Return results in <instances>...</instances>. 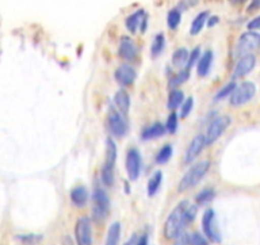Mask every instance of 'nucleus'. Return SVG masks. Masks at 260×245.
Here are the masks:
<instances>
[{
    "instance_id": "obj_1",
    "label": "nucleus",
    "mask_w": 260,
    "mask_h": 245,
    "mask_svg": "<svg viewBox=\"0 0 260 245\" xmlns=\"http://www.w3.org/2000/svg\"><path fill=\"white\" fill-rule=\"evenodd\" d=\"M198 213V206L182 201L175 207L165 221L164 235L166 239L175 240L184 232V229L195 220Z\"/></svg>"
},
{
    "instance_id": "obj_2",
    "label": "nucleus",
    "mask_w": 260,
    "mask_h": 245,
    "mask_svg": "<svg viewBox=\"0 0 260 245\" xmlns=\"http://www.w3.org/2000/svg\"><path fill=\"white\" fill-rule=\"evenodd\" d=\"M209 169H211V162L209 161H201L192 165V166L185 172L182 179L180 180L177 191H179L180 193H182V192H186L187 189L194 188V187L206 176L207 172L209 171Z\"/></svg>"
},
{
    "instance_id": "obj_3",
    "label": "nucleus",
    "mask_w": 260,
    "mask_h": 245,
    "mask_svg": "<svg viewBox=\"0 0 260 245\" xmlns=\"http://www.w3.org/2000/svg\"><path fill=\"white\" fill-rule=\"evenodd\" d=\"M117 159V148L111 138L106 139V159L101 169V180L105 186H114L115 181V164Z\"/></svg>"
},
{
    "instance_id": "obj_4",
    "label": "nucleus",
    "mask_w": 260,
    "mask_h": 245,
    "mask_svg": "<svg viewBox=\"0 0 260 245\" xmlns=\"http://www.w3.org/2000/svg\"><path fill=\"white\" fill-rule=\"evenodd\" d=\"M93 206H92V219L96 222H104L110 209V201L106 192L100 187H96L92 196Z\"/></svg>"
},
{
    "instance_id": "obj_5",
    "label": "nucleus",
    "mask_w": 260,
    "mask_h": 245,
    "mask_svg": "<svg viewBox=\"0 0 260 245\" xmlns=\"http://www.w3.org/2000/svg\"><path fill=\"white\" fill-rule=\"evenodd\" d=\"M230 126H231V117L227 116V115H219V116L214 117L209 122L208 128H207V133L204 134L207 146L213 144L227 131Z\"/></svg>"
},
{
    "instance_id": "obj_6",
    "label": "nucleus",
    "mask_w": 260,
    "mask_h": 245,
    "mask_svg": "<svg viewBox=\"0 0 260 245\" xmlns=\"http://www.w3.org/2000/svg\"><path fill=\"white\" fill-rule=\"evenodd\" d=\"M260 47V35L254 31H247L240 36L236 45V55L244 56V55L251 54V51L257 50Z\"/></svg>"
},
{
    "instance_id": "obj_7",
    "label": "nucleus",
    "mask_w": 260,
    "mask_h": 245,
    "mask_svg": "<svg viewBox=\"0 0 260 245\" xmlns=\"http://www.w3.org/2000/svg\"><path fill=\"white\" fill-rule=\"evenodd\" d=\"M255 92H256V87H255V84L252 82H242L232 92L231 105L232 106H242V105L247 104L255 96Z\"/></svg>"
},
{
    "instance_id": "obj_8",
    "label": "nucleus",
    "mask_w": 260,
    "mask_h": 245,
    "mask_svg": "<svg viewBox=\"0 0 260 245\" xmlns=\"http://www.w3.org/2000/svg\"><path fill=\"white\" fill-rule=\"evenodd\" d=\"M202 227H203V232L207 239L213 242H221V235L216 227V216L212 208L204 212L203 219H202Z\"/></svg>"
},
{
    "instance_id": "obj_9",
    "label": "nucleus",
    "mask_w": 260,
    "mask_h": 245,
    "mask_svg": "<svg viewBox=\"0 0 260 245\" xmlns=\"http://www.w3.org/2000/svg\"><path fill=\"white\" fill-rule=\"evenodd\" d=\"M77 245H92V229L88 217H81L76 224Z\"/></svg>"
},
{
    "instance_id": "obj_10",
    "label": "nucleus",
    "mask_w": 260,
    "mask_h": 245,
    "mask_svg": "<svg viewBox=\"0 0 260 245\" xmlns=\"http://www.w3.org/2000/svg\"><path fill=\"white\" fill-rule=\"evenodd\" d=\"M126 172L130 180H137L141 174V155L137 148H130L126 155Z\"/></svg>"
},
{
    "instance_id": "obj_11",
    "label": "nucleus",
    "mask_w": 260,
    "mask_h": 245,
    "mask_svg": "<svg viewBox=\"0 0 260 245\" xmlns=\"http://www.w3.org/2000/svg\"><path fill=\"white\" fill-rule=\"evenodd\" d=\"M109 129L116 138H121L127 133V124L122 115L117 111H111L109 115Z\"/></svg>"
},
{
    "instance_id": "obj_12",
    "label": "nucleus",
    "mask_w": 260,
    "mask_h": 245,
    "mask_svg": "<svg viewBox=\"0 0 260 245\" xmlns=\"http://www.w3.org/2000/svg\"><path fill=\"white\" fill-rule=\"evenodd\" d=\"M206 146V137L203 134H198L197 137H194V139L190 142L189 147L185 152V164H192L197 160V157L202 154Z\"/></svg>"
},
{
    "instance_id": "obj_13",
    "label": "nucleus",
    "mask_w": 260,
    "mask_h": 245,
    "mask_svg": "<svg viewBox=\"0 0 260 245\" xmlns=\"http://www.w3.org/2000/svg\"><path fill=\"white\" fill-rule=\"evenodd\" d=\"M255 64H256V57L252 54L244 55V56L240 57L236 67H235L234 79L241 78V77H245L246 74H249L255 68Z\"/></svg>"
},
{
    "instance_id": "obj_14",
    "label": "nucleus",
    "mask_w": 260,
    "mask_h": 245,
    "mask_svg": "<svg viewBox=\"0 0 260 245\" xmlns=\"http://www.w3.org/2000/svg\"><path fill=\"white\" fill-rule=\"evenodd\" d=\"M137 46L136 44L133 42V40L130 39V37L124 36L120 41V47H119V56L121 59L127 60V62H132L137 57Z\"/></svg>"
},
{
    "instance_id": "obj_15",
    "label": "nucleus",
    "mask_w": 260,
    "mask_h": 245,
    "mask_svg": "<svg viewBox=\"0 0 260 245\" xmlns=\"http://www.w3.org/2000/svg\"><path fill=\"white\" fill-rule=\"evenodd\" d=\"M137 78V72L134 71V68H132L130 66H121L116 69L115 72V79L119 82L121 86H130L133 84L134 81Z\"/></svg>"
},
{
    "instance_id": "obj_16",
    "label": "nucleus",
    "mask_w": 260,
    "mask_h": 245,
    "mask_svg": "<svg viewBox=\"0 0 260 245\" xmlns=\"http://www.w3.org/2000/svg\"><path fill=\"white\" fill-rule=\"evenodd\" d=\"M144 17H146V12L143 9H138L137 12L130 14L129 17H126V19H125V27H126L127 31L130 34H136L139 27H141V23Z\"/></svg>"
},
{
    "instance_id": "obj_17",
    "label": "nucleus",
    "mask_w": 260,
    "mask_h": 245,
    "mask_svg": "<svg viewBox=\"0 0 260 245\" xmlns=\"http://www.w3.org/2000/svg\"><path fill=\"white\" fill-rule=\"evenodd\" d=\"M71 201L74 206L83 207L88 201V191L86 187L77 186L71 191Z\"/></svg>"
},
{
    "instance_id": "obj_18",
    "label": "nucleus",
    "mask_w": 260,
    "mask_h": 245,
    "mask_svg": "<svg viewBox=\"0 0 260 245\" xmlns=\"http://www.w3.org/2000/svg\"><path fill=\"white\" fill-rule=\"evenodd\" d=\"M212 62H213V52H212L211 50H207L198 60V66H197L198 76L206 77L207 74L209 73L212 67Z\"/></svg>"
},
{
    "instance_id": "obj_19",
    "label": "nucleus",
    "mask_w": 260,
    "mask_h": 245,
    "mask_svg": "<svg viewBox=\"0 0 260 245\" xmlns=\"http://www.w3.org/2000/svg\"><path fill=\"white\" fill-rule=\"evenodd\" d=\"M114 102L116 105L117 110L120 111L121 115H126L129 112L130 109V99H129V95L124 91V89H120L115 94L114 96Z\"/></svg>"
},
{
    "instance_id": "obj_20",
    "label": "nucleus",
    "mask_w": 260,
    "mask_h": 245,
    "mask_svg": "<svg viewBox=\"0 0 260 245\" xmlns=\"http://www.w3.org/2000/svg\"><path fill=\"white\" fill-rule=\"evenodd\" d=\"M165 133H166V127H165L164 124H161V122L157 121L154 122V124H152L151 127H148V128L143 132L142 138H143L144 141H149V139H156L158 138V137H162Z\"/></svg>"
},
{
    "instance_id": "obj_21",
    "label": "nucleus",
    "mask_w": 260,
    "mask_h": 245,
    "mask_svg": "<svg viewBox=\"0 0 260 245\" xmlns=\"http://www.w3.org/2000/svg\"><path fill=\"white\" fill-rule=\"evenodd\" d=\"M208 18H209V12L207 11L201 12L198 16L195 17L194 21L191 22V26H190V35L197 36V35L201 34L202 29H203L204 26H206Z\"/></svg>"
},
{
    "instance_id": "obj_22",
    "label": "nucleus",
    "mask_w": 260,
    "mask_h": 245,
    "mask_svg": "<svg viewBox=\"0 0 260 245\" xmlns=\"http://www.w3.org/2000/svg\"><path fill=\"white\" fill-rule=\"evenodd\" d=\"M120 235H121V225L119 222H114L112 225H110L105 245H119Z\"/></svg>"
},
{
    "instance_id": "obj_23",
    "label": "nucleus",
    "mask_w": 260,
    "mask_h": 245,
    "mask_svg": "<svg viewBox=\"0 0 260 245\" xmlns=\"http://www.w3.org/2000/svg\"><path fill=\"white\" fill-rule=\"evenodd\" d=\"M184 100V92L180 91V89H172V91H170L169 99H167V107L170 110L177 109L179 106H181Z\"/></svg>"
},
{
    "instance_id": "obj_24",
    "label": "nucleus",
    "mask_w": 260,
    "mask_h": 245,
    "mask_svg": "<svg viewBox=\"0 0 260 245\" xmlns=\"http://www.w3.org/2000/svg\"><path fill=\"white\" fill-rule=\"evenodd\" d=\"M162 179H164V175H162L161 171H156L153 174V176L149 179L148 186H147V193H148L149 197L156 196V193L158 192V189L161 188Z\"/></svg>"
},
{
    "instance_id": "obj_25",
    "label": "nucleus",
    "mask_w": 260,
    "mask_h": 245,
    "mask_svg": "<svg viewBox=\"0 0 260 245\" xmlns=\"http://www.w3.org/2000/svg\"><path fill=\"white\" fill-rule=\"evenodd\" d=\"M187 59H189V50L185 47H179L177 50H175L174 55H172V64L177 68H181V67L186 66Z\"/></svg>"
},
{
    "instance_id": "obj_26",
    "label": "nucleus",
    "mask_w": 260,
    "mask_h": 245,
    "mask_svg": "<svg viewBox=\"0 0 260 245\" xmlns=\"http://www.w3.org/2000/svg\"><path fill=\"white\" fill-rule=\"evenodd\" d=\"M214 197H216V192H214V189L206 188L202 192H199L198 196L195 197V202H197V204H199V206H204V204L211 203V202L214 199Z\"/></svg>"
},
{
    "instance_id": "obj_27",
    "label": "nucleus",
    "mask_w": 260,
    "mask_h": 245,
    "mask_svg": "<svg viewBox=\"0 0 260 245\" xmlns=\"http://www.w3.org/2000/svg\"><path fill=\"white\" fill-rule=\"evenodd\" d=\"M165 44H166V40H165V35L164 34H157L154 36L153 42H152L151 46V54L152 56H158L165 49Z\"/></svg>"
},
{
    "instance_id": "obj_28",
    "label": "nucleus",
    "mask_w": 260,
    "mask_h": 245,
    "mask_svg": "<svg viewBox=\"0 0 260 245\" xmlns=\"http://www.w3.org/2000/svg\"><path fill=\"white\" fill-rule=\"evenodd\" d=\"M181 23V12L177 8L171 9L167 14V26L170 29H176Z\"/></svg>"
},
{
    "instance_id": "obj_29",
    "label": "nucleus",
    "mask_w": 260,
    "mask_h": 245,
    "mask_svg": "<svg viewBox=\"0 0 260 245\" xmlns=\"http://www.w3.org/2000/svg\"><path fill=\"white\" fill-rule=\"evenodd\" d=\"M171 156H172V146L166 144V146L162 147V148L158 151V154L156 155V162L158 165H164L171 159Z\"/></svg>"
},
{
    "instance_id": "obj_30",
    "label": "nucleus",
    "mask_w": 260,
    "mask_h": 245,
    "mask_svg": "<svg viewBox=\"0 0 260 245\" xmlns=\"http://www.w3.org/2000/svg\"><path fill=\"white\" fill-rule=\"evenodd\" d=\"M236 87H237L236 82H234V81L230 82V83H227L223 88L219 89L218 94H217L216 97H214V100H216V101H219V100L226 99L227 96H231L232 92L235 91V88H236Z\"/></svg>"
},
{
    "instance_id": "obj_31",
    "label": "nucleus",
    "mask_w": 260,
    "mask_h": 245,
    "mask_svg": "<svg viewBox=\"0 0 260 245\" xmlns=\"http://www.w3.org/2000/svg\"><path fill=\"white\" fill-rule=\"evenodd\" d=\"M17 239H18L23 245H36L37 242L41 241L42 236L37 234H24L17 236Z\"/></svg>"
},
{
    "instance_id": "obj_32",
    "label": "nucleus",
    "mask_w": 260,
    "mask_h": 245,
    "mask_svg": "<svg viewBox=\"0 0 260 245\" xmlns=\"http://www.w3.org/2000/svg\"><path fill=\"white\" fill-rule=\"evenodd\" d=\"M177 126H179V120H177V115H176V112L172 111L171 114L169 115V117H167L166 131L169 132V133L175 134V133H176V131H177Z\"/></svg>"
},
{
    "instance_id": "obj_33",
    "label": "nucleus",
    "mask_w": 260,
    "mask_h": 245,
    "mask_svg": "<svg viewBox=\"0 0 260 245\" xmlns=\"http://www.w3.org/2000/svg\"><path fill=\"white\" fill-rule=\"evenodd\" d=\"M187 79H189V69H182V71H180L179 73H177L176 76L171 79L170 84L174 87H176V86H180V84L185 83Z\"/></svg>"
},
{
    "instance_id": "obj_34",
    "label": "nucleus",
    "mask_w": 260,
    "mask_h": 245,
    "mask_svg": "<svg viewBox=\"0 0 260 245\" xmlns=\"http://www.w3.org/2000/svg\"><path fill=\"white\" fill-rule=\"evenodd\" d=\"M187 237H189V245H209L207 237L199 232L187 234Z\"/></svg>"
},
{
    "instance_id": "obj_35",
    "label": "nucleus",
    "mask_w": 260,
    "mask_h": 245,
    "mask_svg": "<svg viewBox=\"0 0 260 245\" xmlns=\"http://www.w3.org/2000/svg\"><path fill=\"white\" fill-rule=\"evenodd\" d=\"M199 57H201V47H195L189 52V59L186 63V69H190L195 63H198Z\"/></svg>"
},
{
    "instance_id": "obj_36",
    "label": "nucleus",
    "mask_w": 260,
    "mask_h": 245,
    "mask_svg": "<svg viewBox=\"0 0 260 245\" xmlns=\"http://www.w3.org/2000/svg\"><path fill=\"white\" fill-rule=\"evenodd\" d=\"M192 107H194V99H192V97H189V99L184 100V102H182L181 105V114H180V116L186 117L187 115L191 112Z\"/></svg>"
},
{
    "instance_id": "obj_37",
    "label": "nucleus",
    "mask_w": 260,
    "mask_h": 245,
    "mask_svg": "<svg viewBox=\"0 0 260 245\" xmlns=\"http://www.w3.org/2000/svg\"><path fill=\"white\" fill-rule=\"evenodd\" d=\"M260 28V16L259 17H255L254 19L247 23V29L249 31H255V29H259Z\"/></svg>"
},
{
    "instance_id": "obj_38",
    "label": "nucleus",
    "mask_w": 260,
    "mask_h": 245,
    "mask_svg": "<svg viewBox=\"0 0 260 245\" xmlns=\"http://www.w3.org/2000/svg\"><path fill=\"white\" fill-rule=\"evenodd\" d=\"M174 245H189V237H187V234H184V232H182L179 237L175 239Z\"/></svg>"
},
{
    "instance_id": "obj_39",
    "label": "nucleus",
    "mask_w": 260,
    "mask_h": 245,
    "mask_svg": "<svg viewBox=\"0 0 260 245\" xmlns=\"http://www.w3.org/2000/svg\"><path fill=\"white\" fill-rule=\"evenodd\" d=\"M260 9V0H251L247 7V13H252V12Z\"/></svg>"
},
{
    "instance_id": "obj_40",
    "label": "nucleus",
    "mask_w": 260,
    "mask_h": 245,
    "mask_svg": "<svg viewBox=\"0 0 260 245\" xmlns=\"http://www.w3.org/2000/svg\"><path fill=\"white\" fill-rule=\"evenodd\" d=\"M138 239L139 236L137 234H133L132 236H130V239L127 240L126 242H125L124 245H137V242H138Z\"/></svg>"
},
{
    "instance_id": "obj_41",
    "label": "nucleus",
    "mask_w": 260,
    "mask_h": 245,
    "mask_svg": "<svg viewBox=\"0 0 260 245\" xmlns=\"http://www.w3.org/2000/svg\"><path fill=\"white\" fill-rule=\"evenodd\" d=\"M218 22H219L218 17H217V16H212V17H209L208 21H207V24H208V27H213V26H216V24L218 23Z\"/></svg>"
},
{
    "instance_id": "obj_42",
    "label": "nucleus",
    "mask_w": 260,
    "mask_h": 245,
    "mask_svg": "<svg viewBox=\"0 0 260 245\" xmlns=\"http://www.w3.org/2000/svg\"><path fill=\"white\" fill-rule=\"evenodd\" d=\"M61 245H76V244H74L73 239H72V237L69 236V235H67V236L62 237Z\"/></svg>"
},
{
    "instance_id": "obj_43",
    "label": "nucleus",
    "mask_w": 260,
    "mask_h": 245,
    "mask_svg": "<svg viewBox=\"0 0 260 245\" xmlns=\"http://www.w3.org/2000/svg\"><path fill=\"white\" fill-rule=\"evenodd\" d=\"M137 245H148V236H147L146 234L142 235V236L138 239Z\"/></svg>"
},
{
    "instance_id": "obj_44",
    "label": "nucleus",
    "mask_w": 260,
    "mask_h": 245,
    "mask_svg": "<svg viewBox=\"0 0 260 245\" xmlns=\"http://www.w3.org/2000/svg\"><path fill=\"white\" fill-rule=\"evenodd\" d=\"M229 2L232 4V6L239 7V6H242V4L246 3L247 0H229Z\"/></svg>"
}]
</instances>
